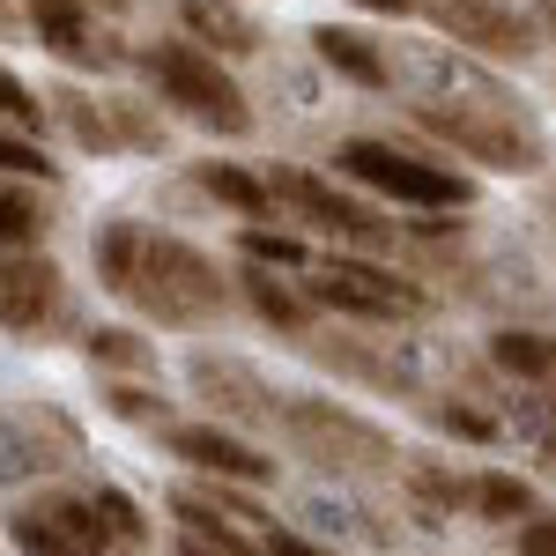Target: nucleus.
Wrapping results in <instances>:
<instances>
[{"instance_id":"obj_2","label":"nucleus","mask_w":556,"mask_h":556,"mask_svg":"<svg viewBox=\"0 0 556 556\" xmlns=\"http://www.w3.org/2000/svg\"><path fill=\"white\" fill-rule=\"evenodd\" d=\"M134 67H141L149 97H156L172 119H186V127L223 134V141H245V134L260 127L253 104H245V89H238V75H230L215 52H201L193 38L134 45Z\"/></svg>"},{"instance_id":"obj_14","label":"nucleus","mask_w":556,"mask_h":556,"mask_svg":"<svg viewBox=\"0 0 556 556\" xmlns=\"http://www.w3.org/2000/svg\"><path fill=\"white\" fill-rule=\"evenodd\" d=\"M178 30L201 45V52H230V60H253L267 52V23H260L245 0H178Z\"/></svg>"},{"instance_id":"obj_17","label":"nucleus","mask_w":556,"mask_h":556,"mask_svg":"<svg viewBox=\"0 0 556 556\" xmlns=\"http://www.w3.org/2000/svg\"><path fill=\"white\" fill-rule=\"evenodd\" d=\"M193 386L208 393L215 408H230V416H275V408H282V393H267V386H260L245 364H230V356H193Z\"/></svg>"},{"instance_id":"obj_35","label":"nucleus","mask_w":556,"mask_h":556,"mask_svg":"<svg viewBox=\"0 0 556 556\" xmlns=\"http://www.w3.org/2000/svg\"><path fill=\"white\" fill-rule=\"evenodd\" d=\"M89 8H112V15H127V8H134V0H89Z\"/></svg>"},{"instance_id":"obj_30","label":"nucleus","mask_w":556,"mask_h":556,"mask_svg":"<svg viewBox=\"0 0 556 556\" xmlns=\"http://www.w3.org/2000/svg\"><path fill=\"white\" fill-rule=\"evenodd\" d=\"M513 556H556V513H534L527 527H513Z\"/></svg>"},{"instance_id":"obj_6","label":"nucleus","mask_w":556,"mask_h":556,"mask_svg":"<svg viewBox=\"0 0 556 556\" xmlns=\"http://www.w3.org/2000/svg\"><path fill=\"white\" fill-rule=\"evenodd\" d=\"M275 424H282V438L298 445V460H312V468H342V475H379V468H393V438H386L379 424H364L356 408H342V401H319V393H282Z\"/></svg>"},{"instance_id":"obj_22","label":"nucleus","mask_w":556,"mask_h":556,"mask_svg":"<svg viewBox=\"0 0 556 556\" xmlns=\"http://www.w3.org/2000/svg\"><path fill=\"white\" fill-rule=\"evenodd\" d=\"M490 364L505 371V379H549L556 371V334H542V327H497L490 334Z\"/></svg>"},{"instance_id":"obj_27","label":"nucleus","mask_w":556,"mask_h":556,"mask_svg":"<svg viewBox=\"0 0 556 556\" xmlns=\"http://www.w3.org/2000/svg\"><path fill=\"white\" fill-rule=\"evenodd\" d=\"M45 119H52L45 97H38V89H23L8 67H0V127H8V134H38Z\"/></svg>"},{"instance_id":"obj_16","label":"nucleus","mask_w":556,"mask_h":556,"mask_svg":"<svg viewBox=\"0 0 556 556\" xmlns=\"http://www.w3.org/2000/svg\"><path fill=\"white\" fill-rule=\"evenodd\" d=\"M45 112H52V127L75 134V149H89V156H112V149H119V127H112V97H89V89L60 83V89H45Z\"/></svg>"},{"instance_id":"obj_23","label":"nucleus","mask_w":556,"mask_h":556,"mask_svg":"<svg viewBox=\"0 0 556 556\" xmlns=\"http://www.w3.org/2000/svg\"><path fill=\"white\" fill-rule=\"evenodd\" d=\"M238 253L245 267H275V275H312V245L298 230H275V223H245L238 230Z\"/></svg>"},{"instance_id":"obj_4","label":"nucleus","mask_w":556,"mask_h":556,"mask_svg":"<svg viewBox=\"0 0 556 556\" xmlns=\"http://www.w3.org/2000/svg\"><path fill=\"white\" fill-rule=\"evenodd\" d=\"M416 127L438 134L453 156H468L482 172H505V178H534L549 164V134L519 104H416Z\"/></svg>"},{"instance_id":"obj_18","label":"nucleus","mask_w":556,"mask_h":556,"mask_svg":"<svg viewBox=\"0 0 556 556\" xmlns=\"http://www.w3.org/2000/svg\"><path fill=\"white\" fill-rule=\"evenodd\" d=\"M468 513L490 519V527H527V519L542 513V497H534V482L513 468H482L468 482Z\"/></svg>"},{"instance_id":"obj_32","label":"nucleus","mask_w":556,"mask_h":556,"mask_svg":"<svg viewBox=\"0 0 556 556\" xmlns=\"http://www.w3.org/2000/svg\"><path fill=\"white\" fill-rule=\"evenodd\" d=\"M356 8H371V15H416L424 0H356Z\"/></svg>"},{"instance_id":"obj_3","label":"nucleus","mask_w":556,"mask_h":556,"mask_svg":"<svg viewBox=\"0 0 556 556\" xmlns=\"http://www.w3.org/2000/svg\"><path fill=\"white\" fill-rule=\"evenodd\" d=\"M327 164H334L349 186H364V193H379V201H401V208H424V215L475 208L468 172H453V164H438V156H416V149H401V141L349 134V141H334Z\"/></svg>"},{"instance_id":"obj_11","label":"nucleus","mask_w":556,"mask_h":556,"mask_svg":"<svg viewBox=\"0 0 556 556\" xmlns=\"http://www.w3.org/2000/svg\"><path fill=\"white\" fill-rule=\"evenodd\" d=\"M67 319V275L52 253H0V327L45 342Z\"/></svg>"},{"instance_id":"obj_26","label":"nucleus","mask_w":556,"mask_h":556,"mask_svg":"<svg viewBox=\"0 0 556 556\" xmlns=\"http://www.w3.org/2000/svg\"><path fill=\"white\" fill-rule=\"evenodd\" d=\"M0 178H23V186H60V164H52V156H45L38 141H30V134H8L0 127Z\"/></svg>"},{"instance_id":"obj_1","label":"nucleus","mask_w":556,"mask_h":556,"mask_svg":"<svg viewBox=\"0 0 556 556\" xmlns=\"http://www.w3.org/2000/svg\"><path fill=\"white\" fill-rule=\"evenodd\" d=\"M89 267H97V282H104L112 298H127L141 319H156V327H172V334L215 327V319L230 312V290H238V282H223V267H215L201 245L164 238V230H149V223H134V215H112V223L89 238Z\"/></svg>"},{"instance_id":"obj_8","label":"nucleus","mask_w":556,"mask_h":556,"mask_svg":"<svg viewBox=\"0 0 556 556\" xmlns=\"http://www.w3.org/2000/svg\"><path fill=\"white\" fill-rule=\"evenodd\" d=\"M424 15L445 30L453 52H482L497 67H527L542 52V23L519 0H424Z\"/></svg>"},{"instance_id":"obj_28","label":"nucleus","mask_w":556,"mask_h":556,"mask_svg":"<svg viewBox=\"0 0 556 556\" xmlns=\"http://www.w3.org/2000/svg\"><path fill=\"white\" fill-rule=\"evenodd\" d=\"M89 497H97V513H104V527H112V542H127V549L149 542V519H141V505H134L127 490H112V482H104V490H89Z\"/></svg>"},{"instance_id":"obj_5","label":"nucleus","mask_w":556,"mask_h":556,"mask_svg":"<svg viewBox=\"0 0 556 556\" xmlns=\"http://www.w3.org/2000/svg\"><path fill=\"white\" fill-rule=\"evenodd\" d=\"M267 193H275V208L290 215V223L319 230V238H342L349 253H364V260L393 253V238H401V223H386L371 201L349 193L342 178H319V172H304V164H275Z\"/></svg>"},{"instance_id":"obj_9","label":"nucleus","mask_w":556,"mask_h":556,"mask_svg":"<svg viewBox=\"0 0 556 556\" xmlns=\"http://www.w3.org/2000/svg\"><path fill=\"white\" fill-rule=\"evenodd\" d=\"M8 542L23 556H104L112 527L97 513V497H83V490H38L8 513Z\"/></svg>"},{"instance_id":"obj_25","label":"nucleus","mask_w":556,"mask_h":556,"mask_svg":"<svg viewBox=\"0 0 556 556\" xmlns=\"http://www.w3.org/2000/svg\"><path fill=\"white\" fill-rule=\"evenodd\" d=\"M468 482L475 475H445L438 460H408V490L424 497L430 513H460V505H468Z\"/></svg>"},{"instance_id":"obj_12","label":"nucleus","mask_w":556,"mask_h":556,"mask_svg":"<svg viewBox=\"0 0 556 556\" xmlns=\"http://www.w3.org/2000/svg\"><path fill=\"white\" fill-rule=\"evenodd\" d=\"M164 445H172V460H186L208 482H238V490H267L275 482V460L260 453L253 438H238V430H223V424H172Z\"/></svg>"},{"instance_id":"obj_13","label":"nucleus","mask_w":556,"mask_h":556,"mask_svg":"<svg viewBox=\"0 0 556 556\" xmlns=\"http://www.w3.org/2000/svg\"><path fill=\"white\" fill-rule=\"evenodd\" d=\"M312 52H319V67L327 75H342L349 89H393V52H386L371 30H356V23H312Z\"/></svg>"},{"instance_id":"obj_15","label":"nucleus","mask_w":556,"mask_h":556,"mask_svg":"<svg viewBox=\"0 0 556 556\" xmlns=\"http://www.w3.org/2000/svg\"><path fill=\"white\" fill-rule=\"evenodd\" d=\"M238 298L253 304L260 327H275V334H290V342L312 334V298H304V282H282L275 267H238Z\"/></svg>"},{"instance_id":"obj_29","label":"nucleus","mask_w":556,"mask_h":556,"mask_svg":"<svg viewBox=\"0 0 556 556\" xmlns=\"http://www.w3.org/2000/svg\"><path fill=\"white\" fill-rule=\"evenodd\" d=\"M430 424L445 430V438H475V445H490V438H497V416H482V408H453V401H438V408H430Z\"/></svg>"},{"instance_id":"obj_20","label":"nucleus","mask_w":556,"mask_h":556,"mask_svg":"<svg viewBox=\"0 0 556 556\" xmlns=\"http://www.w3.org/2000/svg\"><path fill=\"white\" fill-rule=\"evenodd\" d=\"M45 230H52L45 193H38V186H23V178H0V253H38Z\"/></svg>"},{"instance_id":"obj_24","label":"nucleus","mask_w":556,"mask_h":556,"mask_svg":"<svg viewBox=\"0 0 556 556\" xmlns=\"http://www.w3.org/2000/svg\"><path fill=\"white\" fill-rule=\"evenodd\" d=\"M104 408H112L119 424H149V430H164V416H172V401L149 379H104Z\"/></svg>"},{"instance_id":"obj_21","label":"nucleus","mask_w":556,"mask_h":556,"mask_svg":"<svg viewBox=\"0 0 556 556\" xmlns=\"http://www.w3.org/2000/svg\"><path fill=\"white\" fill-rule=\"evenodd\" d=\"M83 349H89V364H97L104 379H156V342H149L141 327H97Z\"/></svg>"},{"instance_id":"obj_19","label":"nucleus","mask_w":556,"mask_h":556,"mask_svg":"<svg viewBox=\"0 0 556 556\" xmlns=\"http://www.w3.org/2000/svg\"><path fill=\"white\" fill-rule=\"evenodd\" d=\"M193 186H201L208 201H223V208H238L245 223H267V208H275L267 178H260V172H245V164H223V156L193 164Z\"/></svg>"},{"instance_id":"obj_33","label":"nucleus","mask_w":556,"mask_h":556,"mask_svg":"<svg viewBox=\"0 0 556 556\" xmlns=\"http://www.w3.org/2000/svg\"><path fill=\"white\" fill-rule=\"evenodd\" d=\"M534 23H542V30H556V0H534Z\"/></svg>"},{"instance_id":"obj_34","label":"nucleus","mask_w":556,"mask_h":556,"mask_svg":"<svg viewBox=\"0 0 556 556\" xmlns=\"http://www.w3.org/2000/svg\"><path fill=\"white\" fill-rule=\"evenodd\" d=\"M178 556H215L208 542H193V534H178Z\"/></svg>"},{"instance_id":"obj_10","label":"nucleus","mask_w":556,"mask_h":556,"mask_svg":"<svg viewBox=\"0 0 556 556\" xmlns=\"http://www.w3.org/2000/svg\"><path fill=\"white\" fill-rule=\"evenodd\" d=\"M23 23H30V38H38L60 67H75V75H112V67L134 60L127 45H119V30L97 23L89 0H23Z\"/></svg>"},{"instance_id":"obj_31","label":"nucleus","mask_w":556,"mask_h":556,"mask_svg":"<svg viewBox=\"0 0 556 556\" xmlns=\"http://www.w3.org/2000/svg\"><path fill=\"white\" fill-rule=\"evenodd\" d=\"M260 549L267 556H342V549H327V542H312V534H298V527H267Z\"/></svg>"},{"instance_id":"obj_7","label":"nucleus","mask_w":556,"mask_h":556,"mask_svg":"<svg viewBox=\"0 0 556 556\" xmlns=\"http://www.w3.org/2000/svg\"><path fill=\"white\" fill-rule=\"evenodd\" d=\"M304 298L327 304V312H349V319H379V327L430 312V298L408 275H393L386 260H364V253H342V260H327V267H312L304 275Z\"/></svg>"}]
</instances>
